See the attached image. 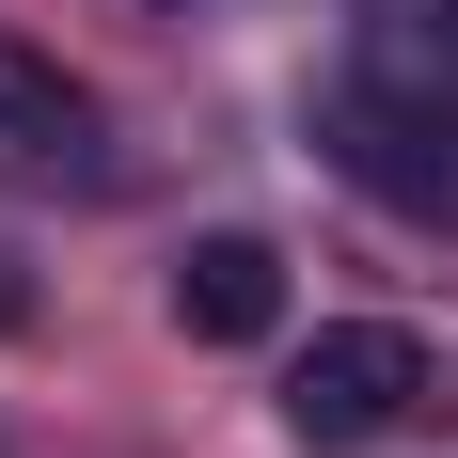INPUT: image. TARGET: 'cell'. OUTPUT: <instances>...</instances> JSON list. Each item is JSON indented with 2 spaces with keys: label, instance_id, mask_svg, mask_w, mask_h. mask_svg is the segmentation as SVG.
<instances>
[{
  "label": "cell",
  "instance_id": "cell-2",
  "mask_svg": "<svg viewBox=\"0 0 458 458\" xmlns=\"http://www.w3.org/2000/svg\"><path fill=\"white\" fill-rule=\"evenodd\" d=\"M317 142H332V174L364 190V206H395V222H458V111H395V95H364L348 64H332Z\"/></svg>",
  "mask_w": 458,
  "mask_h": 458
},
{
  "label": "cell",
  "instance_id": "cell-5",
  "mask_svg": "<svg viewBox=\"0 0 458 458\" xmlns=\"http://www.w3.org/2000/svg\"><path fill=\"white\" fill-rule=\"evenodd\" d=\"M174 332H190V348H269V332H284V253H269V237H190Z\"/></svg>",
  "mask_w": 458,
  "mask_h": 458
},
{
  "label": "cell",
  "instance_id": "cell-1",
  "mask_svg": "<svg viewBox=\"0 0 458 458\" xmlns=\"http://www.w3.org/2000/svg\"><path fill=\"white\" fill-rule=\"evenodd\" d=\"M411 411H427V332H395V317H332L317 348L284 364V443L301 458H364Z\"/></svg>",
  "mask_w": 458,
  "mask_h": 458
},
{
  "label": "cell",
  "instance_id": "cell-4",
  "mask_svg": "<svg viewBox=\"0 0 458 458\" xmlns=\"http://www.w3.org/2000/svg\"><path fill=\"white\" fill-rule=\"evenodd\" d=\"M348 80L395 111H458V0H348Z\"/></svg>",
  "mask_w": 458,
  "mask_h": 458
},
{
  "label": "cell",
  "instance_id": "cell-3",
  "mask_svg": "<svg viewBox=\"0 0 458 458\" xmlns=\"http://www.w3.org/2000/svg\"><path fill=\"white\" fill-rule=\"evenodd\" d=\"M95 174H111V111H95L47 47L0 32V190H16V206H47V190H95Z\"/></svg>",
  "mask_w": 458,
  "mask_h": 458
}]
</instances>
